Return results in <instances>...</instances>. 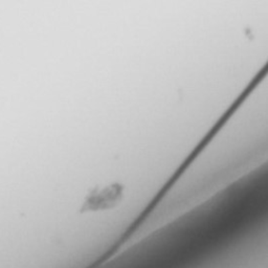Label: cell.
I'll list each match as a JSON object with an SVG mask.
<instances>
[{
    "instance_id": "cell-1",
    "label": "cell",
    "mask_w": 268,
    "mask_h": 268,
    "mask_svg": "<svg viewBox=\"0 0 268 268\" xmlns=\"http://www.w3.org/2000/svg\"><path fill=\"white\" fill-rule=\"evenodd\" d=\"M125 187L119 182H112L104 187L96 185L87 193L80 212H100L117 206L124 199Z\"/></svg>"
}]
</instances>
